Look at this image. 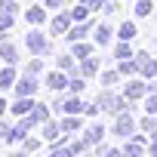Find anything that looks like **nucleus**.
<instances>
[{
	"label": "nucleus",
	"instance_id": "10",
	"mask_svg": "<svg viewBox=\"0 0 157 157\" xmlns=\"http://www.w3.org/2000/svg\"><path fill=\"white\" fill-rule=\"evenodd\" d=\"M96 40H99V43H105V40H108V31H105V28H99V34H96Z\"/></svg>",
	"mask_w": 157,
	"mask_h": 157
},
{
	"label": "nucleus",
	"instance_id": "7",
	"mask_svg": "<svg viewBox=\"0 0 157 157\" xmlns=\"http://www.w3.org/2000/svg\"><path fill=\"white\" fill-rule=\"evenodd\" d=\"M148 10H151V3H145V0H142V3L136 6V13H139V16H148Z\"/></svg>",
	"mask_w": 157,
	"mask_h": 157
},
{
	"label": "nucleus",
	"instance_id": "9",
	"mask_svg": "<svg viewBox=\"0 0 157 157\" xmlns=\"http://www.w3.org/2000/svg\"><path fill=\"white\" fill-rule=\"evenodd\" d=\"M77 108H80V105H77V102H65V111H68V114H74Z\"/></svg>",
	"mask_w": 157,
	"mask_h": 157
},
{
	"label": "nucleus",
	"instance_id": "11",
	"mask_svg": "<svg viewBox=\"0 0 157 157\" xmlns=\"http://www.w3.org/2000/svg\"><path fill=\"white\" fill-rule=\"evenodd\" d=\"M3 108H6V105H3V102H0V111H3Z\"/></svg>",
	"mask_w": 157,
	"mask_h": 157
},
{
	"label": "nucleus",
	"instance_id": "4",
	"mask_svg": "<svg viewBox=\"0 0 157 157\" xmlns=\"http://www.w3.org/2000/svg\"><path fill=\"white\" fill-rule=\"evenodd\" d=\"M31 108H34V105H31V102H28V99H22V102H19V105H16V111H19V114H25V111H31Z\"/></svg>",
	"mask_w": 157,
	"mask_h": 157
},
{
	"label": "nucleus",
	"instance_id": "3",
	"mask_svg": "<svg viewBox=\"0 0 157 157\" xmlns=\"http://www.w3.org/2000/svg\"><path fill=\"white\" fill-rule=\"evenodd\" d=\"M13 83V71H0V86H10Z\"/></svg>",
	"mask_w": 157,
	"mask_h": 157
},
{
	"label": "nucleus",
	"instance_id": "5",
	"mask_svg": "<svg viewBox=\"0 0 157 157\" xmlns=\"http://www.w3.org/2000/svg\"><path fill=\"white\" fill-rule=\"evenodd\" d=\"M49 86H56V90H59V86H65V80H62V74H52V77H49Z\"/></svg>",
	"mask_w": 157,
	"mask_h": 157
},
{
	"label": "nucleus",
	"instance_id": "1",
	"mask_svg": "<svg viewBox=\"0 0 157 157\" xmlns=\"http://www.w3.org/2000/svg\"><path fill=\"white\" fill-rule=\"evenodd\" d=\"M31 93H34V83L31 80H22L19 83V96H31Z\"/></svg>",
	"mask_w": 157,
	"mask_h": 157
},
{
	"label": "nucleus",
	"instance_id": "8",
	"mask_svg": "<svg viewBox=\"0 0 157 157\" xmlns=\"http://www.w3.org/2000/svg\"><path fill=\"white\" fill-rule=\"evenodd\" d=\"M28 19H31V22H40V19H43V13H40V10H31V13H28Z\"/></svg>",
	"mask_w": 157,
	"mask_h": 157
},
{
	"label": "nucleus",
	"instance_id": "2",
	"mask_svg": "<svg viewBox=\"0 0 157 157\" xmlns=\"http://www.w3.org/2000/svg\"><path fill=\"white\" fill-rule=\"evenodd\" d=\"M28 43H31V49H43V37H40V34H31Z\"/></svg>",
	"mask_w": 157,
	"mask_h": 157
},
{
	"label": "nucleus",
	"instance_id": "6",
	"mask_svg": "<svg viewBox=\"0 0 157 157\" xmlns=\"http://www.w3.org/2000/svg\"><path fill=\"white\" fill-rule=\"evenodd\" d=\"M132 34H136V31H132V25H123V28H120V37H123V40H129Z\"/></svg>",
	"mask_w": 157,
	"mask_h": 157
}]
</instances>
